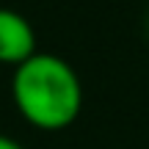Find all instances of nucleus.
Returning a JSON list of instances; mask_svg holds the SVG:
<instances>
[{
	"instance_id": "nucleus-4",
	"label": "nucleus",
	"mask_w": 149,
	"mask_h": 149,
	"mask_svg": "<svg viewBox=\"0 0 149 149\" xmlns=\"http://www.w3.org/2000/svg\"><path fill=\"white\" fill-rule=\"evenodd\" d=\"M146 31H149V17H146Z\"/></svg>"
},
{
	"instance_id": "nucleus-2",
	"label": "nucleus",
	"mask_w": 149,
	"mask_h": 149,
	"mask_svg": "<svg viewBox=\"0 0 149 149\" xmlns=\"http://www.w3.org/2000/svg\"><path fill=\"white\" fill-rule=\"evenodd\" d=\"M36 53V31L14 8H0V64L19 66Z\"/></svg>"
},
{
	"instance_id": "nucleus-3",
	"label": "nucleus",
	"mask_w": 149,
	"mask_h": 149,
	"mask_svg": "<svg viewBox=\"0 0 149 149\" xmlns=\"http://www.w3.org/2000/svg\"><path fill=\"white\" fill-rule=\"evenodd\" d=\"M0 149H25V146H22L19 141H14V138H8V135L0 133Z\"/></svg>"
},
{
	"instance_id": "nucleus-1",
	"label": "nucleus",
	"mask_w": 149,
	"mask_h": 149,
	"mask_svg": "<svg viewBox=\"0 0 149 149\" xmlns=\"http://www.w3.org/2000/svg\"><path fill=\"white\" fill-rule=\"evenodd\" d=\"M14 105L39 130H64L80 116L83 86L69 61L55 53H33L14 69Z\"/></svg>"
}]
</instances>
